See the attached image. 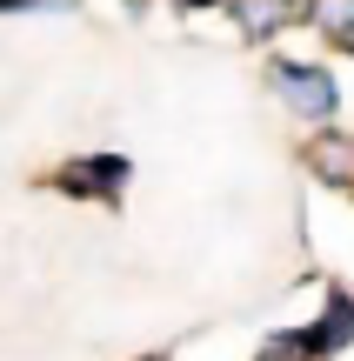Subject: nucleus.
<instances>
[{
  "mask_svg": "<svg viewBox=\"0 0 354 361\" xmlns=\"http://www.w3.org/2000/svg\"><path fill=\"white\" fill-rule=\"evenodd\" d=\"M267 80V101L281 107V114L294 121V128H334L341 121V74H334L328 61H315V54H267L261 67Z\"/></svg>",
  "mask_w": 354,
  "mask_h": 361,
  "instance_id": "obj_1",
  "label": "nucleus"
},
{
  "mask_svg": "<svg viewBox=\"0 0 354 361\" xmlns=\"http://www.w3.org/2000/svg\"><path fill=\"white\" fill-rule=\"evenodd\" d=\"M53 194H67V201H94V207H120L134 188V161L114 154V147H87V154H67L61 168L47 174Z\"/></svg>",
  "mask_w": 354,
  "mask_h": 361,
  "instance_id": "obj_2",
  "label": "nucleus"
},
{
  "mask_svg": "<svg viewBox=\"0 0 354 361\" xmlns=\"http://www.w3.org/2000/svg\"><path fill=\"white\" fill-rule=\"evenodd\" d=\"M221 20L234 27V40H241V47L274 54L288 34H308V0H227V13H221Z\"/></svg>",
  "mask_w": 354,
  "mask_h": 361,
  "instance_id": "obj_3",
  "label": "nucleus"
},
{
  "mask_svg": "<svg viewBox=\"0 0 354 361\" xmlns=\"http://www.w3.org/2000/svg\"><path fill=\"white\" fill-rule=\"evenodd\" d=\"M294 161H301V174L315 180V188L354 194V134L341 121H334V128H308V141L294 147Z\"/></svg>",
  "mask_w": 354,
  "mask_h": 361,
  "instance_id": "obj_4",
  "label": "nucleus"
},
{
  "mask_svg": "<svg viewBox=\"0 0 354 361\" xmlns=\"http://www.w3.org/2000/svg\"><path fill=\"white\" fill-rule=\"evenodd\" d=\"M308 328H315L321 361L354 355V288H348V281H328V288H321V314H315Z\"/></svg>",
  "mask_w": 354,
  "mask_h": 361,
  "instance_id": "obj_5",
  "label": "nucleus"
},
{
  "mask_svg": "<svg viewBox=\"0 0 354 361\" xmlns=\"http://www.w3.org/2000/svg\"><path fill=\"white\" fill-rule=\"evenodd\" d=\"M308 34L328 54H348L354 61V0H308Z\"/></svg>",
  "mask_w": 354,
  "mask_h": 361,
  "instance_id": "obj_6",
  "label": "nucleus"
},
{
  "mask_svg": "<svg viewBox=\"0 0 354 361\" xmlns=\"http://www.w3.org/2000/svg\"><path fill=\"white\" fill-rule=\"evenodd\" d=\"M254 361H321V348H315V328H274V335H261Z\"/></svg>",
  "mask_w": 354,
  "mask_h": 361,
  "instance_id": "obj_7",
  "label": "nucleus"
},
{
  "mask_svg": "<svg viewBox=\"0 0 354 361\" xmlns=\"http://www.w3.org/2000/svg\"><path fill=\"white\" fill-rule=\"evenodd\" d=\"M167 13H181V20H194V13H227V0H160Z\"/></svg>",
  "mask_w": 354,
  "mask_h": 361,
  "instance_id": "obj_8",
  "label": "nucleus"
},
{
  "mask_svg": "<svg viewBox=\"0 0 354 361\" xmlns=\"http://www.w3.org/2000/svg\"><path fill=\"white\" fill-rule=\"evenodd\" d=\"M114 7H127V13H147V7H154V0H114Z\"/></svg>",
  "mask_w": 354,
  "mask_h": 361,
  "instance_id": "obj_9",
  "label": "nucleus"
},
{
  "mask_svg": "<svg viewBox=\"0 0 354 361\" xmlns=\"http://www.w3.org/2000/svg\"><path fill=\"white\" fill-rule=\"evenodd\" d=\"M134 361H167V355H134Z\"/></svg>",
  "mask_w": 354,
  "mask_h": 361,
  "instance_id": "obj_10",
  "label": "nucleus"
},
{
  "mask_svg": "<svg viewBox=\"0 0 354 361\" xmlns=\"http://www.w3.org/2000/svg\"><path fill=\"white\" fill-rule=\"evenodd\" d=\"M348 201H354V194H348Z\"/></svg>",
  "mask_w": 354,
  "mask_h": 361,
  "instance_id": "obj_11",
  "label": "nucleus"
}]
</instances>
